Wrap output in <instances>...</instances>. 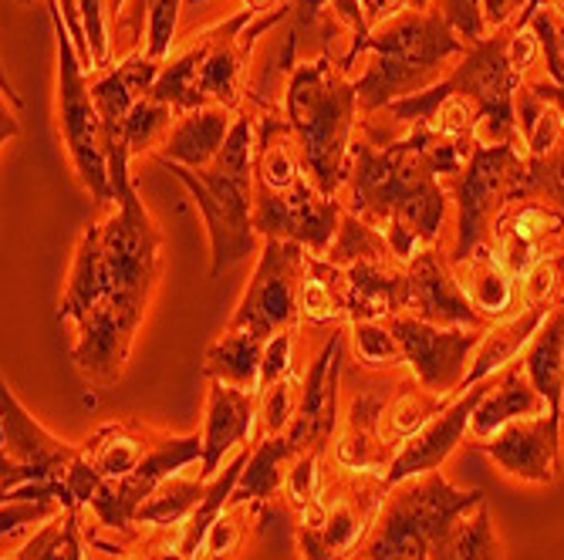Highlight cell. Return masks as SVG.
<instances>
[{"label": "cell", "mask_w": 564, "mask_h": 560, "mask_svg": "<svg viewBox=\"0 0 564 560\" xmlns=\"http://www.w3.org/2000/svg\"><path fill=\"white\" fill-rule=\"evenodd\" d=\"M112 173V210L85 227L75 246L58 321L75 325L72 362L95 385L119 382L132 341L145 321L160 281L163 237L129 176V149H106Z\"/></svg>", "instance_id": "1"}, {"label": "cell", "mask_w": 564, "mask_h": 560, "mask_svg": "<svg viewBox=\"0 0 564 560\" xmlns=\"http://www.w3.org/2000/svg\"><path fill=\"white\" fill-rule=\"evenodd\" d=\"M474 145L440 139L426 125L405 129L386 145L358 135L341 207L376 227L395 257L409 264L440 243L449 213V186L464 173Z\"/></svg>", "instance_id": "2"}, {"label": "cell", "mask_w": 564, "mask_h": 560, "mask_svg": "<svg viewBox=\"0 0 564 560\" xmlns=\"http://www.w3.org/2000/svg\"><path fill=\"white\" fill-rule=\"evenodd\" d=\"M467 47L470 44L449 28V21L436 8L405 11L372 28V34L341 65V72H351L355 58L372 55L366 72L355 78L358 109H362V119H369L392 101L420 95L443 81L449 75V62L464 58Z\"/></svg>", "instance_id": "3"}, {"label": "cell", "mask_w": 564, "mask_h": 560, "mask_svg": "<svg viewBox=\"0 0 564 560\" xmlns=\"http://www.w3.org/2000/svg\"><path fill=\"white\" fill-rule=\"evenodd\" d=\"M358 91L348 72L328 55L291 68L284 91V119L297 135L304 173L325 196L338 199L358 139Z\"/></svg>", "instance_id": "4"}, {"label": "cell", "mask_w": 564, "mask_h": 560, "mask_svg": "<svg viewBox=\"0 0 564 560\" xmlns=\"http://www.w3.org/2000/svg\"><path fill=\"white\" fill-rule=\"evenodd\" d=\"M253 145H258V116L240 112L220 156L207 169H186L163 163L196 199L210 237V277H220L243 264L258 250L253 227Z\"/></svg>", "instance_id": "5"}, {"label": "cell", "mask_w": 564, "mask_h": 560, "mask_svg": "<svg viewBox=\"0 0 564 560\" xmlns=\"http://www.w3.org/2000/svg\"><path fill=\"white\" fill-rule=\"evenodd\" d=\"M288 8L291 4L253 11L243 4L240 14L217 24L214 31H203L189 51L166 62L149 95L173 106L176 116L203 106H227L234 112H243V68L250 62L253 41L271 24H278Z\"/></svg>", "instance_id": "6"}, {"label": "cell", "mask_w": 564, "mask_h": 560, "mask_svg": "<svg viewBox=\"0 0 564 560\" xmlns=\"http://www.w3.org/2000/svg\"><path fill=\"white\" fill-rule=\"evenodd\" d=\"M487 503L484 490H459L440 470L389 486L376 527L358 550L362 560H430L433 543L470 510Z\"/></svg>", "instance_id": "7"}, {"label": "cell", "mask_w": 564, "mask_h": 560, "mask_svg": "<svg viewBox=\"0 0 564 560\" xmlns=\"http://www.w3.org/2000/svg\"><path fill=\"white\" fill-rule=\"evenodd\" d=\"M386 473L348 470L335 463L322 470L315 499L301 510L297 543L304 560H351L362 550L386 503Z\"/></svg>", "instance_id": "8"}, {"label": "cell", "mask_w": 564, "mask_h": 560, "mask_svg": "<svg viewBox=\"0 0 564 560\" xmlns=\"http://www.w3.org/2000/svg\"><path fill=\"white\" fill-rule=\"evenodd\" d=\"M0 449H4V499H58L65 510H82L68 490L82 446L51 436L8 385L0 392Z\"/></svg>", "instance_id": "9"}, {"label": "cell", "mask_w": 564, "mask_h": 560, "mask_svg": "<svg viewBox=\"0 0 564 560\" xmlns=\"http://www.w3.org/2000/svg\"><path fill=\"white\" fill-rule=\"evenodd\" d=\"M518 145L521 142H477L464 173L453 179L449 193L456 196V233L449 243V264L470 261L490 243L494 223L528 166Z\"/></svg>", "instance_id": "10"}, {"label": "cell", "mask_w": 564, "mask_h": 560, "mask_svg": "<svg viewBox=\"0 0 564 560\" xmlns=\"http://www.w3.org/2000/svg\"><path fill=\"white\" fill-rule=\"evenodd\" d=\"M47 11L51 21H55V41H58V125L82 186L91 193L98 207H106V202H112V173L106 156V139H101V116L91 98V81L82 72L85 65L65 24L62 4L58 0H47Z\"/></svg>", "instance_id": "11"}, {"label": "cell", "mask_w": 564, "mask_h": 560, "mask_svg": "<svg viewBox=\"0 0 564 560\" xmlns=\"http://www.w3.org/2000/svg\"><path fill=\"white\" fill-rule=\"evenodd\" d=\"M312 250L294 240H264L253 277L230 315L227 328L250 331L258 338H274L301 325V287L307 277Z\"/></svg>", "instance_id": "12"}, {"label": "cell", "mask_w": 564, "mask_h": 560, "mask_svg": "<svg viewBox=\"0 0 564 560\" xmlns=\"http://www.w3.org/2000/svg\"><path fill=\"white\" fill-rule=\"evenodd\" d=\"M392 328L405 365L413 372V378L446 398H456L467 385L470 362L484 341V331H467V328H440L430 325L416 315H392L386 318Z\"/></svg>", "instance_id": "13"}, {"label": "cell", "mask_w": 564, "mask_h": 560, "mask_svg": "<svg viewBox=\"0 0 564 560\" xmlns=\"http://www.w3.org/2000/svg\"><path fill=\"white\" fill-rule=\"evenodd\" d=\"M193 463H203V436L199 432H193V436H166L163 432V439L152 446V452L129 476L109 480L98 486V493L91 499V514L106 530L132 537L139 506L166 480H173L176 473H183Z\"/></svg>", "instance_id": "14"}, {"label": "cell", "mask_w": 564, "mask_h": 560, "mask_svg": "<svg viewBox=\"0 0 564 560\" xmlns=\"http://www.w3.org/2000/svg\"><path fill=\"white\" fill-rule=\"evenodd\" d=\"M341 220V199L325 196L307 176L284 193L253 189V227L261 240H294L322 257L335 243Z\"/></svg>", "instance_id": "15"}, {"label": "cell", "mask_w": 564, "mask_h": 560, "mask_svg": "<svg viewBox=\"0 0 564 560\" xmlns=\"http://www.w3.org/2000/svg\"><path fill=\"white\" fill-rule=\"evenodd\" d=\"M409 274V315H416L440 328H467V331H487L490 321L474 308L470 294L459 284L449 253L440 246L423 250L420 257L405 264Z\"/></svg>", "instance_id": "16"}, {"label": "cell", "mask_w": 564, "mask_h": 560, "mask_svg": "<svg viewBox=\"0 0 564 560\" xmlns=\"http://www.w3.org/2000/svg\"><path fill=\"white\" fill-rule=\"evenodd\" d=\"M561 422L554 413L510 422L484 442V452L510 480L547 486L561 470Z\"/></svg>", "instance_id": "17"}, {"label": "cell", "mask_w": 564, "mask_h": 560, "mask_svg": "<svg viewBox=\"0 0 564 560\" xmlns=\"http://www.w3.org/2000/svg\"><path fill=\"white\" fill-rule=\"evenodd\" d=\"M490 385H494V375L477 382V385H470L467 392H459L433 422H426L413 439H409L399 449L392 470L386 473V483L395 486V483H402L409 476H423V473L440 470L449 460V455L456 452V446L464 442V436L470 432L474 409L480 405V398L490 392Z\"/></svg>", "instance_id": "18"}, {"label": "cell", "mask_w": 564, "mask_h": 560, "mask_svg": "<svg viewBox=\"0 0 564 560\" xmlns=\"http://www.w3.org/2000/svg\"><path fill=\"white\" fill-rule=\"evenodd\" d=\"M258 402L261 392L230 388L224 382H210L207 388V416H203V463L199 476L214 480L224 466L227 455L237 446L253 442V429H258Z\"/></svg>", "instance_id": "19"}, {"label": "cell", "mask_w": 564, "mask_h": 560, "mask_svg": "<svg viewBox=\"0 0 564 560\" xmlns=\"http://www.w3.org/2000/svg\"><path fill=\"white\" fill-rule=\"evenodd\" d=\"M345 277V318L351 321H379L409 311V274L399 257L358 261L341 267Z\"/></svg>", "instance_id": "20"}, {"label": "cell", "mask_w": 564, "mask_h": 560, "mask_svg": "<svg viewBox=\"0 0 564 560\" xmlns=\"http://www.w3.org/2000/svg\"><path fill=\"white\" fill-rule=\"evenodd\" d=\"M240 112L227 109V106H203L193 112H183L173 129L166 132V139L156 149L160 163H173V166H186V169H207L234 129Z\"/></svg>", "instance_id": "21"}, {"label": "cell", "mask_w": 564, "mask_h": 560, "mask_svg": "<svg viewBox=\"0 0 564 560\" xmlns=\"http://www.w3.org/2000/svg\"><path fill=\"white\" fill-rule=\"evenodd\" d=\"M541 413H551L547 402L534 388V382L528 378L524 359H514L507 369H500L494 375L490 392L480 398V405L474 409L470 436L477 442H487L500 429H507L510 422H521V419H531V416H541Z\"/></svg>", "instance_id": "22"}, {"label": "cell", "mask_w": 564, "mask_h": 560, "mask_svg": "<svg viewBox=\"0 0 564 560\" xmlns=\"http://www.w3.org/2000/svg\"><path fill=\"white\" fill-rule=\"evenodd\" d=\"M163 439L160 429L152 426H142V422H132V419H122V422H109L101 426L85 446H82V460L91 466V473L109 483V480H122L129 476L145 455L152 452Z\"/></svg>", "instance_id": "23"}, {"label": "cell", "mask_w": 564, "mask_h": 560, "mask_svg": "<svg viewBox=\"0 0 564 560\" xmlns=\"http://www.w3.org/2000/svg\"><path fill=\"white\" fill-rule=\"evenodd\" d=\"M554 308V304H531V308L518 311L514 318H503L497 325H490L484 331V341L474 354V362H470V375H467V385H477L490 375H497L500 369H507L514 359H521L524 348L531 344V338L538 334L541 321L547 318V311Z\"/></svg>", "instance_id": "24"}, {"label": "cell", "mask_w": 564, "mask_h": 560, "mask_svg": "<svg viewBox=\"0 0 564 560\" xmlns=\"http://www.w3.org/2000/svg\"><path fill=\"white\" fill-rule=\"evenodd\" d=\"M521 359L528 378L544 395L547 409L564 419V304H554L547 311Z\"/></svg>", "instance_id": "25"}, {"label": "cell", "mask_w": 564, "mask_h": 560, "mask_svg": "<svg viewBox=\"0 0 564 560\" xmlns=\"http://www.w3.org/2000/svg\"><path fill=\"white\" fill-rule=\"evenodd\" d=\"M264 338L250 331L227 328L217 341H210L203 354V375L210 382H224L230 388L261 392V362H264Z\"/></svg>", "instance_id": "26"}, {"label": "cell", "mask_w": 564, "mask_h": 560, "mask_svg": "<svg viewBox=\"0 0 564 560\" xmlns=\"http://www.w3.org/2000/svg\"><path fill=\"white\" fill-rule=\"evenodd\" d=\"M430 560H503V547L494 527L490 506L480 503L477 510L459 517L430 550Z\"/></svg>", "instance_id": "27"}, {"label": "cell", "mask_w": 564, "mask_h": 560, "mask_svg": "<svg viewBox=\"0 0 564 560\" xmlns=\"http://www.w3.org/2000/svg\"><path fill=\"white\" fill-rule=\"evenodd\" d=\"M203 496H207V480H203L199 473L196 476L176 473L173 480H166L139 506L135 524L152 527V530H180L189 520V514L199 506Z\"/></svg>", "instance_id": "28"}, {"label": "cell", "mask_w": 564, "mask_h": 560, "mask_svg": "<svg viewBox=\"0 0 564 560\" xmlns=\"http://www.w3.org/2000/svg\"><path fill=\"white\" fill-rule=\"evenodd\" d=\"M301 321L304 325H338L345 318V277L341 267L325 257L307 261V277L301 287Z\"/></svg>", "instance_id": "29"}, {"label": "cell", "mask_w": 564, "mask_h": 560, "mask_svg": "<svg viewBox=\"0 0 564 560\" xmlns=\"http://www.w3.org/2000/svg\"><path fill=\"white\" fill-rule=\"evenodd\" d=\"M186 4L183 0H135L132 4V47H139V37H142V24H145V55L152 62L166 65L170 58V47L176 41V24H180V11Z\"/></svg>", "instance_id": "30"}, {"label": "cell", "mask_w": 564, "mask_h": 560, "mask_svg": "<svg viewBox=\"0 0 564 560\" xmlns=\"http://www.w3.org/2000/svg\"><path fill=\"white\" fill-rule=\"evenodd\" d=\"M322 257L335 267H351L358 261H382V257H395V253L376 227L362 223L345 210L341 230H338L335 243L328 246V253H322Z\"/></svg>", "instance_id": "31"}, {"label": "cell", "mask_w": 564, "mask_h": 560, "mask_svg": "<svg viewBox=\"0 0 564 560\" xmlns=\"http://www.w3.org/2000/svg\"><path fill=\"white\" fill-rule=\"evenodd\" d=\"M176 119H180L176 109L166 106V101L152 98V95L139 98L129 112V119H126V129H122V142L129 149V156H139V152H156Z\"/></svg>", "instance_id": "32"}, {"label": "cell", "mask_w": 564, "mask_h": 560, "mask_svg": "<svg viewBox=\"0 0 564 560\" xmlns=\"http://www.w3.org/2000/svg\"><path fill=\"white\" fill-rule=\"evenodd\" d=\"M301 392H304V382L297 378V372H288L281 382H274L271 388L261 392V402H258V429H253V442H261L268 436H281L294 422L297 405H301Z\"/></svg>", "instance_id": "33"}, {"label": "cell", "mask_w": 564, "mask_h": 560, "mask_svg": "<svg viewBox=\"0 0 564 560\" xmlns=\"http://www.w3.org/2000/svg\"><path fill=\"white\" fill-rule=\"evenodd\" d=\"M258 517V503L250 499H230L220 520L210 527L207 543H203V560H234L243 550V540L250 534V524Z\"/></svg>", "instance_id": "34"}, {"label": "cell", "mask_w": 564, "mask_h": 560, "mask_svg": "<svg viewBox=\"0 0 564 560\" xmlns=\"http://www.w3.org/2000/svg\"><path fill=\"white\" fill-rule=\"evenodd\" d=\"M351 341H355V359L372 372H389V369L405 365V354H402L392 328L386 325V318L351 321Z\"/></svg>", "instance_id": "35"}, {"label": "cell", "mask_w": 564, "mask_h": 560, "mask_svg": "<svg viewBox=\"0 0 564 560\" xmlns=\"http://www.w3.org/2000/svg\"><path fill=\"white\" fill-rule=\"evenodd\" d=\"M37 537V557L34 560H85V527L82 510H65L55 520H47Z\"/></svg>", "instance_id": "36"}, {"label": "cell", "mask_w": 564, "mask_h": 560, "mask_svg": "<svg viewBox=\"0 0 564 560\" xmlns=\"http://www.w3.org/2000/svg\"><path fill=\"white\" fill-rule=\"evenodd\" d=\"M58 514H65L58 499H4V553L14 550L24 530H41L37 524L55 520Z\"/></svg>", "instance_id": "37"}, {"label": "cell", "mask_w": 564, "mask_h": 560, "mask_svg": "<svg viewBox=\"0 0 564 560\" xmlns=\"http://www.w3.org/2000/svg\"><path fill=\"white\" fill-rule=\"evenodd\" d=\"M436 11L449 21V28L467 44L490 37L487 24H484V0H436Z\"/></svg>", "instance_id": "38"}, {"label": "cell", "mask_w": 564, "mask_h": 560, "mask_svg": "<svg viewBox=\"0 0 564 560\" xmlns=\"http://www.w3.org/2000/svg\"><path fill=\"white\" fill-rule=\"evenodd\" d=\"M78 11H82V24L88 34V47H91V72H101L112 58V47H109V31H106V0H78Z\"/></svg>", "instance_id": "39"}, {"label": "cell", "mask_w": 564, "mask_h": 560, "mask_svg": "<svg viewBox=\"0 0 564 560\" xmlns=\"http://www.w3.org/2000/svg\"><path fill=\"white\" fill-rule=\"evenodd\" d=\"M288 372H294V331H281L268 338L264 344V362H261V392L281 382Z\"/></svg>", "instance_id": "40"}, {"label": "cell", "mask_w": 564, "mask_h": 560, "mask_svg": "<svg viewBox=\"0 0 564 560\" xmlns=\"http://www.w3.org/2000/svg\"><path fill=\"white\" fill-rule=\"evenodd\" d=\"M362 4V14H366V24L369 28H379L405 11H430L433 0H358Z\"/></svg>", "instance_id": "41"}, {"label": "cell", "mask_w": 564, "mask_h": 560, "mask_svg": "<svg viewBox=\"0 0 564 560\" xmlns=\"http://www.w3.org/2000/svg\"><path fill=\"white\" fill-rule=\"evenodd\" d=\"M528 88L534 91V95H541L547 106H554L557 112H561V122H564V85H557V81H551V78H541V81H528Z\"/></svg>", "instance_id": "42"}, {"label": "cell", "mask_w": 564, "mask_h": 560, "mask_svg": "<svg viewBox=\"0 0 564 560\" xmlns=\"http://www.w3.org/2000/svg\"><path fill=\"white\" fill-rule=\"evenodd\" d=\"M186 8H196V4H203V0H183ZM247 8H253V11H271V8H281V4H304V0H243Z\"/></svg>", "instance_id": "43"}, {"label": "cell", "mask_w": 564, "mask_h": 560, "mask_svg": "<svg viewBox=\"0 0 564 560\" xmlns=\"http://www.w3.org/2000/svg\"><path fill=\"white\" fill-rule=\"evenodd\" d=\"M325 4H328V0H304V4H301V11H304V21L318 18V11H325Z\"/></svg>", "instance_id": "44"}, {"label": "cell", "mask_w": 564, "mask_h": 560, "mask_svg": "<svg viewBox=\"0 0 564 560\" xmlns=\"http://www.w3.org/2000/svg\"><path fill=\"white\" fill-rule=\"evenodd\" d=\"M106 8H109V18L119 21V14H122V8H126V0H106Z\"/></svg>", "instance_id": "45"}, {"label": "cell", "mask_w": 564, "mask_h": 560, "mask_svg": "<svg viewBox=\"0 0 564 560\" xmlns=\"http://www.w3.org/2000/svg\"><path fill=\"white\" fill-rule=\"evenodd\" d=\"M21 4H31V0H21Z\"/></svg>", "instance_id": "46"}, {"label": "cell", "mask_w": 564, "mask_h": 560, "mask_svg": "<svg viewBox=\"0 0 564 560\" xmlns=\"http://www.w3.org/2000/svg\"><path fill=\"white\" fill-rule=\"evenodd\" d=\"M351 560H362V557H351Z\"/></svg>", "instance_id": "47"}]
</instances>
